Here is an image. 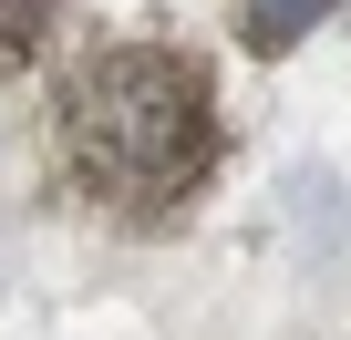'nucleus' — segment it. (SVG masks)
I'll return each mask as SVG.
<instances>
[{
    "instance_id": "obj_1",
    "label": "nucleus",
    "mask_w": 351,
    "mask_h": 340,
    "mask_svg": "<svg viewBox=\"0 0 351 340\" xmlns=\"http://www.w3.org/2000/svg\"><path fill=\"white\" fill-rule=\"evenodd\" d=\"M217 83L176 42H93L52 83V165L114 227H165L217 176Z\"/></svg>"
},
{
    "instance_id": "obj_2",
    "label": "nucleus",
    "mask_w": 351,
    "mask_h": 340,
    "mask_svg": "<svg viewBox=\"0 0 351 340\" xmlns=\"http://www.w3.org/2000/svg\"><path fill=\"white\" fill-rule=\"evenodd\" d=\"M320 11L330 0H238V31H248V52H300L320 31Z\"/></svg>"
},
{
    "instance_id": "obj_3",
    "label": "nucleus",
    "mask_w": 351,
    "mask_h": 340,
    "mask_svg": "<svg viewBox=\"0 0 351 340\" xmlns=\"http://www.w3.org/2000/svg\"><path fill=\"white\" fill-rule=\"evenodd\" d=\"M52 21H62V0H0V73H21L52 42Z\"/></svg>"
}]
</instances>
